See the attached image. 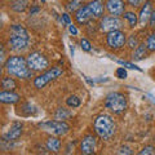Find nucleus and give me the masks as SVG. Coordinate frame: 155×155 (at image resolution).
Masks as SVG:
<instances>
[{"label": "nucleus", "mask_w": 155, "mask_h": 155, "mask_svg": "<svg viewBox=\"0 0 155 155\" xmlns=\"http://www.w3.org/2000/svg\"><path fill=\"white\" fill-rule=\"evenodd\" d=\"M5 69L11 76L19 79H27L32 75V70L27 65V61L21 56H12L5 61Z\"/></svg>", "instance_id": "1"}, {"label": "nucleus", "mask_w": 155, "mask_h": 155, "mask_svg": "<svg viewBox=\"0 0 155 155\" xmlns=\"http://www.w3.org/2000/svg\"><path fill=\"white\" fill-rule=\"evenodd\" d=\"M30 44L28 32L22 25H12L9 28V45L13 51L26 49Z\"/></svg>", "instance_id": "2"}, {"label": "nucleus", "mask_w": 155, "mask_h": 155, "mask_svg": "<svg viewBox=\"0 0 155 155\" xmlns=\"http://www.w3.org/2000/svg\"><path fill=\"white\" fill-rule=\"evenodd\" d=\"M94 130L98 134L100 138L102 140H110L115 134L116 124L110 115H98L94 119Z\"/></svg>", "instance_id": "3"}, {"label": "nucleus", "mask_w": 155, "mask_h": 155, "mask_svg": "<svg viewBox=\"0 0 155 155\" xmlns=\"http://www.w3.org/2000/svg\"><path fill=\"white\" fill-rule=\"evenodd\" d=\"M105 106L114 114H122L127 109V98L123 93L119 92H113L106 96Z\"/></svg>", "instance_id": "4"}, {"label": "nucleus", "mask_w": 155, "mask_h": 155, "mask_svg": "<svg viewBox=\"0 0 155 155\" xmlns=\"http://www.w3.org/2000/svg\"><path fill=\"white\" fill-rule=\"evenodd\" d=\"M39 125L45 132H49L54 136H64L70 130V125L65 123L64 120H48V122L40 123Z\"/></svg>", "instance_id": "5"}, {"label": "nucleus", "mask_w": 155, "mask_h": 155, "mask_svg": "<svg viewBox=\"0 0 155 155\" xmlns=\"http://www.w3.org/2000/svg\"><path fill=\"white\" fill-rule=\"evenodd\" d=\"M62 74H64V70H62L61 67H52L51 70L45 71L44 74L36 76L35 80H34V85H35L36 89H41V88H44L49 81L60 78Z\"/></svg>", "instance_id": "6"}, {"label": "nucleus", "mask_w": 155, "mask_h": 155, "mask_svg": "<svg viewBox=\"0 0 155 155\" xmlns=\"http://www.w3.org/2000/svg\"><path fill=\"white\" fill-rule=\"evenodd\" d=\"M26 61H27V65L30 67V70H32V71H43L49 66L48 58L44 54H41L40 52L30 53L28 57L26 58Z\"/></svg>", "instance_id": "7"}, {"label": "nucleus", "mask_w": 155, "mask_h": 155, "mask_svg": "<svg viewBox=\"0 0 155 155\" xmlns=\"http://www.w3.org/2000/svg\"><path fill=\"white\" fill-rule=\"evenodd\" d=\"M124 26V22L119 17L110 16V17H104L100 22V28L104 32H111L115 30H122Z\"/></svg>", "instance_id": "8"}, {"label": "nucleus", "mask_w": 155, "mask_h": 155, "mask_svg": "<svg viewBox=\"0 0 155 155\" xmlns=\"http://www.w3.org/2000/svg\"><path fill=\"white\" fill-rule=\"evenodd\" d=\"M127 41V36L122 30H115L107 32V36H106V43L111 49H120Z\"/></svg>", "instance_id": "9"}, {"label": "nucleus", "mask_w": 155, "mask_h": 155, "mask_svg": "<svg viewBox=\"0 0 155 155\" xmlns=\"http://www.w3.org/2000/svg\"><path fill=\"white\" fill-rule=\"evenodd\" d=\"M106 9L110 16L119 17L125 12V4L123 0H106Z\"/></svg>", "instance_id": "10"}, {"label": "nucleus", "mask_w": 155, "mask_h": 155, "mask_svg": "<svg viewBox=\"0 0 155 155\" xmlns=\"http://www.w3.org/2000/svg\"><path fill=\"white\" fill-rule=\"evenodd\" d=\"M151 13H153V2L151 0H146L141 8V11H140V14H138V23L140 25L146 26L150 21Z\"/></svg>", "instance_id": "11"}, {"label": "nucleus", "mask_w": 155, "mask_h": 155, "mask_svg": "<svg viewBox=\"0 0 155 155\" xmlns=\"http://www.w3.org/2000/svg\"><path fill=\"white\" fill-rule=\"evenodd\" d=\"M22 134V123L19 122H13L11 124V127L3 134V137L5 141H16L17 138H19V136Z\"/></svg>", "instance_id": "12"}, {"label": "nucleus", "mask_w": 155, "mask_h": 155, "mask_svg": "<svg viewBox=\"0 0 155 155\" xmlns=\"http://www.w3.org/2000/svg\"><path fill=\"white\" fill-rule=\"evenodd\" d=\"M92 18H94V17L91 12L88 4H87V5H81L75 13V19L79 25H85V23H88Z\"/></svg>", "instance_id": "13"}, {"label": "nucleus", "mask_w": 155, "mask_h": 155, "mask_svg": "<svg viewBox=\"0 0 155 155\" xmlns=\"http://www.w3.org/2000/svg\"><path fill=\"white\" fill-rule=\"evenodd\" d=\"M96 146H97V141L93 136H85V137L81 140V143H80V150H81V154H93L96 151Z\"/></svg>", "instance_id": "14"}, {"label": "nucleus", "mask_w": 155, "mask_h": 155, "mask_svg": "<svg viewBox=\"0 0 155 155\" xmlns=\"http://www.w3.org/2000/svg\"><path fill=\"white\" fill-rule=\"evenodd\" d=\"M88 7L94 18H101L104 16V0H92L88 3Z\"/></svg>", "instance_id": "15"}, {"label": "nucleus", "mask_w": 155, "mask_h": 155, "mask_svg": "<svg viewBox=\"0 0 155 155\" xmlns=\"http://www.w3.org/2000/svg\"><path fill=\"white\" fill-rule=\"evenodd\" d=\"M19 101V96L14 93L13 91H5L0 92V102L2 104H17Z\"/></svg>", "instance_id": "16"}, {"label": "nucleus", "mask_w": 155, "mask_h": 155, "mask_svg": "<svg viewBox=\"0 0 155 155\" xmlns=\"http://www.w3.org/2000/svg\"><path fill=\"white\" fill-rule=\"evenodd\" d=\"M47 147H48V150H51V151H53V153H58L60 151V149H61V141L58 138H56V137L48 138Z\"/></svg>", "instance_id": "17"}, {"label": "nucleus", "mask_w": 155, "mask_h": 155, "mask_svg": "<svg viewBox=\"0 0 155 155\" xmlns=\"http://www.w3.org/2000/svg\"><path fill=\"white\" fill-rule=\"evenodd\" d=\"M146 49L147 48L145 47V44H140L137 48L134 49V53H133V58L136 61H141L146 57Z\"/></svg>", "instance_id": "18"}, {"label": "nucleus", "mask_w": 155, "mask_h": 155, "mask_svg": "<svg viewBox=\"0 0 155 155\" xmlns=\"http://www.w3.org/2000/svg\"><path fill=\"white\" fill-rule=\"evenodd\" d=\"M123 17L124 19L128 22L129 27H136V25H137L138 19H137V14L133 13V12H124L123 13Z\"/></svg>", "instance_id": "19"}, {"label": "nucleus", "mask_w": 155, "mask_h": 155, "mask_svg": "<svg viewBox=\"0 0 155 155\" xmlns=\"http://www.w3.org/2000/svg\"><path fill=\"white\" fill-rule=\"evenodd\" d=\"M2 87L5 91H13V89H16L17 84H16V81H14L13 78L7 76V78H3L2 79Z\"/></svg>", "instance_id": "20"}, {"label": "nucleus", "mask_w": 155, "mask_h": 155, "mask_svg": "<svg viewBox=\"0 0 155 155\" xmlns=\"http://www.w3.org/2000/svg\"><path fill=\"white\" fill-rule=\"evenodd\" d=\"M28 7V2L27 0H17V2H14V4L12 5V9L14 12H23L25 9Z\"/></svg>", "instance_id": "21"}, {"label": "nucleus", "mask_w": 155, "mask_h": 155, "mask_svg": "<svg viewBox=\"0 0 155 155\" xmlns=\"http://www.w3.org/2000/svg\"><path fill=\"white\" fill-rule=\"evenodd\" d=\"M71 115H72L71 111H69L67 109H64V107H60L56 111V119L57 120H65L67 118H70Z\"/></svg>", "instance_id": "22"}, {"label": "nucleus", "mask_w": 155, "mask_h": 155, "mask_svg": "<svg viewBox=\"0 0 155 155\" xmlns=\"http://www.w3.org/2000/svg\"><path fill=\"white\" fill-rule=\"evenodd\" d=\"M66 105L69 106V107H72V109L79 107L80 106V98L76 97V96H70L69 98L66 100Z\"/></svg>", "instance_id": "23"}, {"label": "nucleus", "mask_w": 155, "mask_h": 155, "mask_svg": "<svg viewBox=\"0 0 155 155\" xmlns=\"http://www.w3.org/2000/svg\"><path fill=\"white\" fill-rule=\"evenodd\" d=\"M84 0H71L69 3V5H67V9H69L70 12H74V11H78L81 5H83Z\"/></svg>", "instance_id": "24"}, {"label": "nucleus", "mask_w": 155, "mask_h": 155, "mask_svg": "<svg viewBox=\"0 0 155 155\" xmlns=\"http://www.w3.org/2000/svg\"><path fill=\"white\" fill-rule=\"evenodd\" d=\"M146 48L150 52H155V34H150L146 40Z\"/></svg>", "instance_id": "25"}, {"label": "nucleus", "mask_w": 155, "mask_h": 155, "mask_svg": "<svg viewBox=\"0 0 155 155\" xmlns=\"http://www.w3.org/2000/svg\"><path fill=\"white\" fill-rule=\"evenodd\" d=\"M114 61H115V62H118L119 65H122V66H124V67H128V69L137 70V71H142L138 66H136L134 64H130V62H125V61H123V60H114Z\"/></svg>", "instance_id": "26"}, {"label": "nucleus", "mask_w": 155, "mask_h": 155, "mask_svg": "<svg viewBox=\"0 0 155 155\" xmlns=\"http://www.w3.org/2000/svg\"><path fill=\"white\" fill-rule=\"evenodd\" d=\"M80 45H81V49H83L84 52H91V49H92L91 43L87 40V39H81V40H80Z\"/></svg>", "instance_id": "27"}, {"label": "nucleus", "mask_w": 155, "mask_h": 155, "mask_svg": "<svg viewBox=\"0 0 155 155\" xmlns=\"http://www.w3.org/2000/svg\"><path fill=\"white\" fill-rule=\"evenodd\" d=\"M127 76H128V74H127V70H125L124 67H118V69H116V78H119V79H125Z\"/></svg>", "instance_id": "28"}, {"label": "nucleus", "mask_w": 155, "mask_h": 155, "mask_svg": "<svg viewBox=\"0 0 155 155\" xmlns=\"http://www.w3.org/2000/svg\"><path fill=\"white\" fill-rule=\"evenodd\" d=\"M128 45H129V48H132V49H136V48L138 47V41H137V38H136V35H130L129 36Z\"/></svg>", "instance_id": "29"}, {"label": "nucleus", "mask_w": 155, "mask_h": 155, "mask_svg": "<svg viewBox=\"0 0 155 155\" xmlns=\"http://www.w3.org/2000/svg\"><path fill=\"white\" fill-rule=\"evenodd\" d=\"M141 155H145V154H155V147L154 146H146L143 147L141 151H140Z\"/></svg>", "instance_id": "30"}, {"label": "nucleus", "mask_w": 155, "mask_h": 155, "mask_svg": "<svg viewBox=\"0 0 155 155\" xmlns=\"http://www.w3.org/2000/svg\"><path fill=\"white\" fill-rule=\"evenodd\" d=\"M116 154H125V155H129V154H132V150H130V147L128 146H122L118 151H116Z\"/></svg>", "instance_id": "31"}, {"label": "nucleus", "mask_w": 155, "mask_h": 155, "mask_svg": "<svg viewBox=\"0 0 155 155\" xmlns=\"http://www.w3.org/2000/svg\"><path fill=\"white\" fill-rule=\"evenodd\" d=\"M128 2V4L130 7H134V8H137V7H140L141 4L145 2V0H127Z\"/></svg>", "instance_id": "32"}, {"label": "nucleus", "mask_w": 155, "mask_h": 155, "mask_svg": "<svg viewBox=\"0 0 155 155\" xmlns=\"http://www.w3.org/2000/svg\"><path fill=\"white\" fill-rule=\"evenodd\" d=\"M62 22L66 23V25H70V23H71V18H70V16L67 13L62 14Z\"/></svg>", "instance_id": "33"}, {"label": "nucleus", "mask_w": 155, "mask_h": 155, "mask_svg": "<svg viewBox=\"0 0 155 155\" xmlns=\"http://www.w3.org/2000/svg\"><path fill=\"white\" fill-rule=\"evenodd\" d=\"M150 27L151 28H155V9H153V13H151V17H150Z\"/></svg>", "instance_id": "34"}, {"label": "nucleus", "mask_w": 155, "mask_h": 155, "mask_svg": "<svg viewBox=\"0 0 155 155\" xmlns=\"http://www.w3.org/2000/svg\"><path fill=\"white\" fill-rule=\"evenodd\" d=\"M5 57H7V54H5V51L0 48V65L5 62Z\"/></svg>", "instance_id": "35"}, {"label": "nucleus", "mask_w": 155, "mask_h": 155, "mask_svg": "<svg viewBox=\"0 0 155 155\" xmlns=\"http://www.w3.org/2000/svg\"><path fill=\"white\" fill-rule=\"evenodd\" d=\"M69 31H70V34H72V35H76V34H78L76 27L72 25V23H70V25H69Z\"/></svg>", "instance_id": "36"}, {"label": "nucleus", "mask_w": 155, "mask_h": 155, "mask_svg": "<svg viewBox=\"0 0 155 155\" xmlns=\"http://www.w3.org/2000/svg\"><path fill=\"white\" fill-rule=\"evenodd\" d=\"M39 11H40V8H39V7H32L31 9H30V14H31V16H32V14H35V13H38Z\"/></svg>", "instance_id": "37"}, {"label": "nucleus", "mask_w": 155, "mask_h": 155, "mask_svg": "<svg viewBox=\"0 0 155 155\" xmlns=\"http://www.w3.org/2000/svg\"><path fill=\"white\" fill-rule=\"evenodd\" d=\"M70 52H71V54L74 56V45H71V48H70Z\"/></svg>", "instance_id": "38"}, {"label": "nucleus", "mask_w": 155, "mask_h": 155, "mask_svg": "<svg viewBox=\"0 0 155 155\" xmlns=\"http://www.w3.org/2000/svg\"><path fill=\"white\" fill-rule=\"evenodd\" d=\"M0 27H2V17H0Z\"/></svg>", "instance_id": "39"}, {"label": "nucleus", "mask_w": 155, "mask_h": 155, "mask_svg": "<svg viewBox=\"0 0 155 155\" xmlns=\"http://www.w3.org/2000/svg\"><path fill=\"white\" fill-rule=\"evenodd\" d=\"M0 75H2V67H0Z\"/></svg>", "instance_id": "40"}, {"label": "nucleus", "mask_w": 155, "mask_h": 155, "mask_svg": "<svg viewBox=\"0 0 155 155\" xmlns=\"http://www.w3.org/2000/svg\"><path fill=\"white\" fill-rule=\"evenodd\" d=\"M41 2H43V3H44V2H45V0H41Z\"/></svg>", "instance_id": "41"}]
</instances>
